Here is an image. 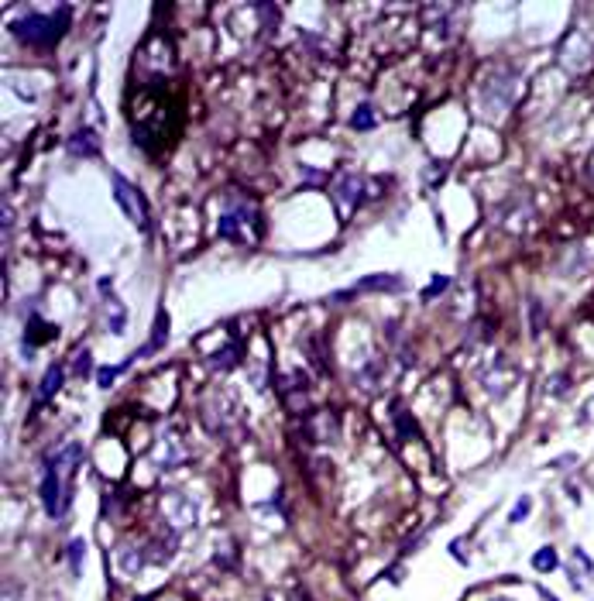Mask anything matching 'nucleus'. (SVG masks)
<instances>
[{
  "label": "nucleus",
  "instance_id": "nucleus-1",
  "mask_svg": "<svg viewBox=\"0 0 594 601\" xmlns=\"http://www.w3.org/2000/svg\"><path fill=\"white\" fill-rule=\"evenodd\" d=\"M79 457H83V447H66L62 454H55L45 461V478H42V502H45V512L59 519L62 516V509H66V481L76 474V464Z\"/></svg>",
  "mask_w": 594,
  "mask_h": 601
},
{
  "label": "nucleus",
  "instance_id": "nucleus-2",
  "mask_svg": "<svg viewBox=\"0 0 594 601\" xmlns=\"http://www.w3.org/2000/svg\"><path fill=\"white\" fill-rule=\"evenodd\" d=\"M66 21H69V7H55L52 18L45 14H28L21 21H14L11 31L18 42H25L31 49H52L55 42L66 35Z\"/></svg>",
  "mask_w": 594,
  "mask_h": 601
},
{
  "label": "nucleus",
  "instance_id": "nucleus-3",
  "mask_svg": "<svg viewBox=\"0 0 594 601\" xmlns=\"http://www.w3.org/2000/svg\"><path fill=\"white\" fill-rule=\"evenodd\" d=\"M220 234L234 241V244H255L261 234V220L258 213L251 207L244 210H227L224 217H220Z\"/></svg>",
  "mask_w": 594,
  "mask_h": 601
},
{
  "label": "nucleus",
  "instance_id": "nucleus-4",
  "mask_svg": "<svg viewBox=\"0 0 594 601\" xmlns=\"http://www.w3.org/2000/svg\"><path fill=\"white\" fill-rule=\"evenodd\" d=\"M114 196H117L121 210L128 213L131 220H134L141 231H148V203H145V196H141L121 172H114Z\"/></svg>",
  "mask_w": 594,
  "mask_h": 601
},
{
  "label": "nucleus",
  "instance_id": "nucleus-5",
  "mask_svg": "<svg viewBox=\"0 0 594 601\" xmlns=\"http://www.w3.org/2000/svg\"><path fill=\"white\" fill-rule=\"evenodd\" d=\"M306 433H310L313 440H337L340 437V423H337L334 413H316V416L306 419Z\"/></svg>",
  "mask_w": 594,
  "mask_h": 601
},
{
  "label": "nucleus",
  "instance_id": "nucleus-6",
  "mask_svg": "<svg viewBox=\"0 0 594 601\" xmlns=\"http://www.w3.org/2000/svg\"><path fill=\"white\" fill-rule=\"evenodd\" d=\"M52 337H55L52 323H45L42 316H31V320H28V330H25V358H31V354H28L31 347H38V344H45V340H52Z\"/></svg>",
  "mask_w": 594,
  "mask_h": 601
},
{
  "label": "nucleus",
  "instance_id": "nucleus-7",
  "mask_svg": "<svg viewBox=\"0 0 594 601\" xmlns=\"http://www.w3.org/2000/svg\"><path fill=\"white\" fill-rule=\"evenodd\" d=\"M337 207L344 210H354L358 207V200H361V179L358 176H340V183H337Z\"/></svg>",
  "mask_w": 594,
  "mask_h": 601
},
{
  "label": "nucleus",
  "instance_id": "nucleus-8",
  "mask_svg": "<svg viewBox=\"0 0 594 601\" xmlns=\"http://www.w3.org/2000/svg\"><path fill=\"white\" fill-rule=\"evenodd\" d=\"M406 286L399 275H368V279H361L358 286L351 289V292H340V296H354V292H368V289H382V292H399V289ZM337 296V299H340Z\"/></svg>",
  "mask_w": 594,
  "mask_h": 601
},
{
  "label": "nucleus",
  "instance_id": "nucleus-9",
  "mask_svg": "<svg viewBox=\"0 0 594 601\" xmlns=\"http://www.w3.org/2000/svg\"><path fill=\"white\" fill-rule=\"evenodd\" d=\"M69 152H73L76 158H97L100 155V141H97V134L86 128V131H79V134L69 138Z\"/></svg>",
  "mask_w": 594,
  "mask_h": 601
},
{
  "label": "nucleus",
  "instance_id": "nucleus-10",
  "mask_svg": "<svg viewBox=\"0 0 594 601\" xmlns=\"http://www.w3.org/2000/svg\"><path fill=\"white\" fill-rule=\"evenodd\" d=\"M62 375H66V371H62V365H52V368H49L45 382L38 385V402H49V399H52V395L62 389Z\"/></svg>",
  "mask_w": 594,
  "mask_h": 601
},
{
  "label": "nucleus",
  "instance_id": "nucleus-11",
  "mask_svg": "<svg viewBox=\"0 0 594 601\" xmlns=\"http://www.w3.org/2000/svg\"><path fill=\"white\" fill-rule=\"evenodd\" d=\"M241 361V344H227L224 351H217L213 358H210V368L213 371H227V368H234Z\"/></svg>",
  "mask_w": 594,
  "mask_h": 601
},
{
  "label": "nucleus",
  "instance_id": "nucleus-12",
  "mask_svg": "<svg viewBox=\"0 0 594 601\" xmlns=\"http://www.w3.org/2000/svg\"><path fill=\"white\" fill-rule=\"evenodd\" d=\"M165 337H169V313L158 310V323H155V330H152V340H148V347H141L138 354H152V351H158V347L165 344Z\"/></svg>",
  "mask_w": 594,
  "mask_h": 601
},
{
  "label": "nucleus",
  "instance_id": "nucleus-13",
  "mask_svg": "<svg viewBox=\"0 0 594 601\" xmlns=\"http://www.w3.org/2000/svg\"><path fill=\"white\" fill-rule=\"evenodd\" d=\"M533 567L543 571V574H550V571H557V550L553 547H543L533 553Z\"/></svg>",
  "mask_w": 594,
  "mask_h": 601
},
{
  "label": "nucleus",
  "instance_id": "nucleus-14",
  "mask_svg": "<svg viewBox=\"0 0 594 601\" xmlns=\"http://www.w3.org/2000/svg\"><path fill=\"white\" fill-rule=\"evenodd\" d=\"M378 124V117H375V107L371 104H361L358 107V114L351 117V128H358V131H368V128H375Z\"/></svg>",
  "mask_w": 594,
  "mask_h": 601
},
{
  "label": "nucleus",
  "instance_id": "nucleus-15",
  "mask_svg": "<svg viewBox=\"0 0 594 601\" xmlns=\"http://www.w3.org/2000/svg\"><path fill=\"white\" fill-rule=\"evenodd\" d=\"M107 306H110V330H114V334H124V320H128V313L121 310V303H117L114 296L107 299Z\"/></svg>",
  "mask_w": 594,
  "mask_h": 601
},
{
  "label": "nucleus",
  "instance_id": "nucleus-16",
  "mask_svg": "<svg viewBox=\"0 0 594 601\" xmlns=\"http://www.w3.org/2000/svg\"><path fill=\"white\" fill-rule=\"evenodd\" d=\"M134 358H138V354H134ZM134 358H128L124 365H117V368H100V371H97V385H100V389H110V385H114V378H117V375H121V371H124V368H128Z\"/></svg>",
  "mask_w": 594,
  "mask_h": 601
},
{
  "label": "nucleus",
  "instance_id": "nucleus-17",
  "mask_svg": "<svg viewBox=\"0 0 594 601\" xmlns=\"http://www.w3.org/2000/svg\"><path fill=\"white\" fill-rule=\"evenodd\" d=\"M83 550H86L83 540H73V543H69V567H73V574L83 571Z\"/></svg>",
  "mask_w": 594,
  "mask_h": 601
},
{
  "label": "nucleus",
  "instance_id": "nucleus-18",
  "mask_svg": "<svg viewBox=\"0 0 594 601\" xmlns=\"http://www.w3.org/2000/svg\"><path fill=\"white\" fill-rule=\"evenodd\" d=\"M447 286H450V279H447V275H440V279H433L430 286L423 289V299H426V303H430V299H437V296H440V292H443Z\"/></svg>",
  "mask_w": 594,
  "mask_h": 601
},
{
  "label": "nucleus",
  "instance_id": "nucleus-19",
  "mask_svg": "<svg viewBox=\"0 0 594 601\" xmlns=\"http://www.w3.org/2000/svg\"><path fill=\"white\" fill-rule=\"evenodd\" d=\"M529 505H533V502H529V498H519L516 512H512V523H522V519H526V516H529Z\"/></svg>",
  "mask_w": 594,
  "mask_h": 601
},
{
  "label": "nucleus",
  "instance_id": "nucleus-20",
  "mask_svg": "<svg viewBox=\"0 0 594 601\" xmlns=\"http://www.w3.org/2000/svg\"><path fill=\"white\" fill-rule=\"evenodd\" d=\"M86 368H90V354L83 351V354H79V365H76V375H86Z\"/></svg>",
  "mask_w": 594,
  "mask_h": 601
}]
</instances>
